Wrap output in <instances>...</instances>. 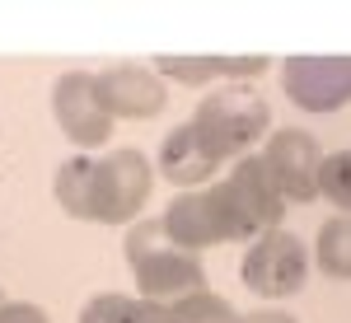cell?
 I'll return each instance as SVG.
<instances>
[{
	"label": "cell",
	"instance_id": "obj_1",
	"mask_svg": "<svg viewBox=\"0 0 351 323\" xmlns=\"http://www.w3.org/2000/svg\"><path fill=\"white\" fill-rule=\"evenodd\" d=\"M56 202L75 220L94 225H127L141 215L155 188V169L141 150H108V155H71L56 169Z\"/></svg>",
	"mask_w": 351,
	"mask_h": 323
},
{
	"label": "cell",
	"instance_id": "obj_2",
	"mask_svg": "<svg viewBox=\"0 0 351 323\" xmlns=\"http://www.w3.org/2000/svg\"><path fill=\"white\" fill-rule=\"evenodd\" d=\"M122 258H127L132 272H136V296L150 300V304H160L164 314L178 309L183 300H197V296L211 291V286H206L202 258L169 239L164 215H155V220H136L132 230H127Z\"/></svg>",
	"mask_w": 351,
	"mask_h": 323
},
{
	"label": "cell",
	"instance_id": "obj_3",
	"mask_svg": "<svg viewBox=\"0 0 351 323\" xmlns=\"http://www.w3.org/2000/svg\"><path fill=\"white\" fill-rule=\"evenodd\" d=\"M192 127L211 145L216 160H243V155L271 132V108L258 89H248V84H225V89H216V94L202 99V108L192 112Z\"/></svg>",
	"mask_w": 351,
	"mask_h": 323
},
{
	"label": "cell",
	"instance_id": "obj_4",
	"mask_svg": "<svg viewBox=\"0 0 351 323\" xmlns=\"http://www.w3.org/2000/svg\"><path fill=\"white\" fill-rule=\"evenodd\" d=\"M225 197V211L234 220V235L239 239H258L267 230H281V215H286V197L276 192L263 155H243L234 160V169L216 183Z\"/></svg>",
	"mask_w": 351,
	"mask_h": 323
},
{
	"label": "cell",
	"instance_id": "obj_5",
	"mask_svg": "<svg viewBox=\"0 0 351 323\" xmlns=\"http://www.w3.org/2000/svg\"><path fill=\"white\" fill-rule=\"evenodd\" d=\"M309 281V248L291 230H267L248 243L243 258V286L263 300H286Z\"/></svg>",
	"mask_w": 351,
	"mask_h": 323
},
{
	"label": "cell",
	"instance_id": "obj_6",
	"mask_svg": "<svg viewBox=\"0 0 351 323\" xmlns=\"http://www.w3.org/2000/svg\"><path fill=\"white\" fill-rule=\"evenodd\" d=\"M281 89L304 112H337L351 104V56H286Z\"/></svg>",
	"mask_w": 351,
	"mask_h": 323
},
{
	"label": "cell",
	"instance_id": "obj_7",
	"mask_svg": "<svg viewBox=\"0 0 351 323\" xmlns=\"http://www.w3.org/2000/svg\"><path fill=\"white\" fill-rule=\"evenodd\" d=\"M271 183L286 202H314L319 197V169H324V145L300 127H276L263 145Z\"/></svg>",
	"mask_w": 351,
	"mask_h": 323
},
{
	"label": "cell",
	"instance_id": "obj_8",
	"mask_svg": "<svg viewBox=\"0 0 351 323\" xmlns=\"http://www.w3.org/2000/svg\"><path fill=\"white\" fill-rule=\"evenodd\" d=\"M164 225H169V239L188 253H202V248H216V243H234V220L225 211V197L220 188H192L178 192L164 211Z\"/></svg>",
	"mask_w": 351,
	"mask_h": 323
},
{
	"label": "cell",
	"instance_id": "obj_9",
	"mask_svg": "<svg viewBox=\"0 0 351 323\" xmlns=\"http://www.w3.org/2000/svg\"><path fill=\"white\" fill-rule=\"evenodd\" d=\"M52 112H56V127L71 136V145H84V150L108 145L112 117L99 99V84L89 71H66L52 84Z\"/></svg>",
	"mask_w": 351,
	"mask_h": 323
},
{
	"label": "cell",
	"instance_id": "obj_10",
	"mask_svg": "<svg viewBox=\"0 0 351 323\" xmlns=\"http://www.w3.org/2000/svg\"><path fill=\"white\" fill-rule=\"evenodd\" d=\"M99 99L108 108V117H127V122H150L169 108V89L164 75H155V66H136V61H117L108 71L94 75Z\"/></svg>",
	"mask_w": 351,
	"mask_h": 323
},
{
	"label": "cell",
	"instance_id": "obj_11",
	"mask_svg": "<svg viewBox=\"0 0 351 323\" xmlns=\"http://www.w3.org/2000/svg\"><path fill=\"white\" fill-rule=\"evenodd\" d=\"M216 169H220V160L211 155V145L197 136L192 122H183V127H173V132L164 136L160 174L169 178V183H178L183 192H192V188H202V183H211Z\"/></svg>",
	"mask_w": 351,
	"mask_h": 323
},
{
	"label": "cell",
	"instance_id": "obj_12",
	"mask_svg": "<svg viewBox=\"0 0 351 323\" xmlns=\"http://www.w3.org/2000/svg\"><path fill=\"white\" fill-rule=\"evenodd\" d=\"M271 61L267 56H155V71H164V80H178V84H211L220 75L230 80H253L263 75Z\"/></svg>",
	"mask_w": 351,
	"mask_h": 323
},
{
	"label": "cell",
	"instance_id": "obj_13",
	"mask_svg": "<svg viewBox=\"0 0 351 323\" xmlns=\"http://www.w3.org/2000/svg\"><path fill=\"white\" fill-rule=\"evenodd\" d=\"M80 323H169V314H164L160 304L141 300V296H117V291H108V296H94L84 304Z\"/></svg>",
	"mask_w": 351,
	"mask_h": 323
},
{
	"label": "cell",
	"instance_id": "obj_14",
	"mask_svg": "<svg viewBox=\"0 0 351 323\" xmlns=\"http://www.w3.org/2000/svg\"><path fill=\"white\" fill-rule=\"evenodd\" d=\"M314 267L332 281H351V215L324 220V230L314 239Z\"/></svg>",
	"mask_w": 351,
	"mask_h": 323
},
{
	"label": "cell",
	"instance_id": "obj_15",
	"mask_svg": "<svg viewBox=\"0 0 351 323\" xmlns=\"http://www.w3.org/2000/svg\"><path fill=\"white\" fill-rule=\"evenodd\" d=\"M319 197H328L342 215H351V150H332V155H324V169H319Z\"/></svg>",
	"mask_w": 351,
	"mask_h": 323
},
{
	"label": "cell",
	"instance_id": "obj_16",
	"mask_svg": "<svg viewBox=\"0 0 351 323\" xmlns=\"http://www.w3.org/2000/svg\"><path fill=\"white\" fill-rule=\"evenodd\" d=\"M169 323H239L234 304L220 296H197V300H183L178 309H169Z\"/></svg>",
	"mask_w": 351,
	"mask_h": 323
},
{
	"label": "cell",
	"instance_id": "obj_17",
	"mask_svg": "<svg viewBox=\"0 0 351 323\" xmlns=\"http://www.w3.org/2000/svg\"><path fill=\"white\" fill-rule=\"evenodd\" d=\"M0 323H52L38 304H28V300H10L5 309H0Z\"/></svg>",
	"mask_w": 351,
	"mask_h": 323
},
{
	"label": "cell",
	"instance_id": "obj_18",
	"mask_svg": "<svg viewBox=\"0 0 351 323\" xmlns=\"http://www.w3.org/2000/svg\"><path fill=\"white\" fill-rule=\"evenodd\" d=\"M239 323H300V319H291L286 309H253V314H239Z\"/></svg>",
	"mask_w": 351,
	"mask_h": 323
},
{
	"label": "cell",
	"instance_id": "obj_19",
	"mask_svg": "<svg viewBox=\"0 0 351 323\" xmlns=\"http://www.w3.org/2000/svg\"><path fill=\"white\" fill-rule=\"evenodd\" d=\"M5 304H10V300H5V296H0V309H5Z\"/></svg>",
	"mask_w": 351,
	"mask_h": 323
}]
</instances>
